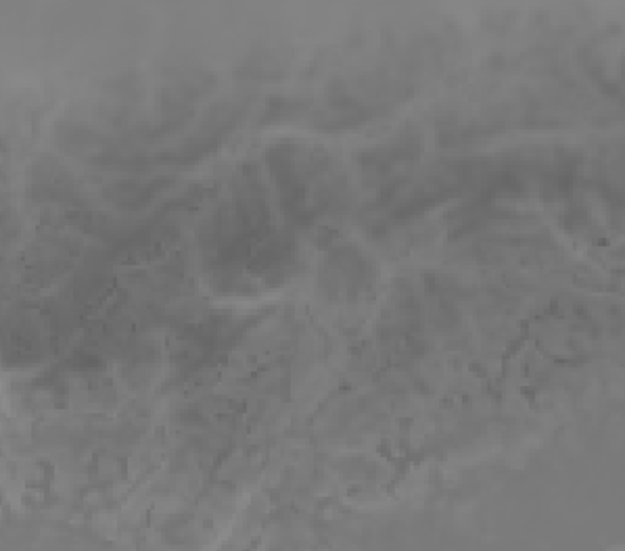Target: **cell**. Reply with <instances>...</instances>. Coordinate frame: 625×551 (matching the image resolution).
Segmentation results:
<instances>
[{
	"mask_svg": "<svg viewBox=\"0 0 625 551\" xmlns=\"http://www.w3.org/2000/svg\"><path fill=\"white\" fill-rule=\"evenodd\" d=\"M161 186H166V182L161 180H120L115 184H109L105 188V199L109 203H115L124 209H138L157 193Z\"/></svg>",
	"mask_w": 625,
	"mask_h": 551,
	"instance_id": "cell-1",
	"label": "cell"
}]
</instances>
